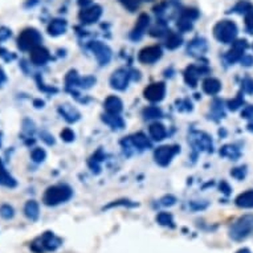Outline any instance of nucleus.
<instances>
[{"label": "nucleus", "instance_id": "1", "mask_svg": "<svg viewBox=\"0 0 253 253\" xmlns=\"http://www.w3.org/2000/svg\"><path fill=\"white\" fill-rule=\"evenodd\" d=\"M72 195H73V191L67 184L48 187L46 191L44 192V196H42V203L48 207H56L58 204L67 203L68 200L72 198Z\"/></svg>", "mask_w": 253, "mask_h": 253}, {"label": "nucleus", "instance_id": "2", "mask_svg": "<svg viewBox=\"0 0 253 253\" xmlns=\"http://www.w3.org/2000/svg\"><path fill=\"white\" fill-rule=\"evenodd\" d=\"M62 244V240L52 231H46L31 243V251L34 253H48L57 251Z\"/></svg>", "mask_w": 253, "mask_h": 253}, {"label": "nucleus", "instance_id": "3", "mask_svg": "<svg viewBox=\"0 0 253 253\" xmlns=\"http://www.w3.org/2000/svg\"><path fill=\"white\" fill-rule=\"evenodd\" d=\"M253 235V215H243L231 225L229 237L233 241H244Z\"/></svg>", "mask_w": 253, "mask_h": 253}, {"label": "nucleus", "instance_id": "4", "mask_svg": "<svg viewBox=\"0 0 253 253\" xmlns=\"http://www.w3.org/2000/svg\"><path fill=\"white\" fill-rule=\"evenodd\" d=\"M239 29L232 20H220L213 27V36L217 42L223 44H229L236 40Z\"/></svg>", "mask_w": 253, "mask_h": 253}, {"label": "nucleus", "instance_id": "5", "mask_svg": "<svg viewBox=\"0 0 253 253\" xmlns=\"http://www.w3.org/2000/svg\"><path fill=\"white\" fill-rule=\"evenodd\" d=\"M40 42H42V35L35 28H25L17 39V46L24 52L27 50L31 52L34 48L40 45Z\"/></svg>", "mask_w": 253, "mask_h": 253}, {"label": "nucleus", "instance_id": "6", "mask_svg": "<svg viewBox=\"0 0 253 253\" xmlns=\"http://www.w3.org/2000/svg\"><path fill=\"white\" fill-rule=\"evenodd\" d=\"M178 146H161L154 151V159L159 166H167L178 154Z\"/></svg>", "mask_w": 253, "mask_h": 253}, {"label": "nucleus", "instance_id": "7", "mask_svg": "<svg viewBox=\"0 0 253 253\" xmlns=\"http://www.w3.org/2000/svg\"><path fill=\"white\" fill-rule=\"evenodd\" d=\"M143 96L150 102H161L166 96V85L165 83L150 84L143 91Z\"/></svg>", "mask_w": 253, "mask_h": 253}, {"label": "nucleus", "instance_id": "8", "mask_svg": "<svg viewBox=\"0 0 253 253\" xmlns=\"http://www.w3.org/2000/svg\"><path fill=\"white\" fill-rule=\"evenodd\" d=\"M101 15H102V8L100 5L91 4L89 7H84L83 11L80 12L79 17L83 24H94V23L100 20Z\"/></svg>", "mask_w": 253, "mask_h": 253}, {"label": "nucleus", "instance_id": "9", "mask_svg": "<svg viewBox=\"0 0 253 253\" xmlns=\"http://www.w3.org/2000/svg\"><path fill=\"white\" fill-rule=\"evenodd\" d=\"M130 73L127 69L125 68H120L117 69L114 73L110 77V85H112L113 89L116 90H125L127 85H129V80H130Z\"/></svg>", "mask_w": 253, "mask_h": 253}, {"label": "nucleus", "instance_id": "10", "mask_svg": "<svg viewBox=\"0 0 253 253\" xmlns=\"http://www.w3.org/2000/svg\"><path fill=\"white\" fill-rule=\"evenodd\" d=\"M162 48L159 45L146 46L138 54V60L142 64H154V62H157L159 58L162 57Z\"/></svg>", "mask_w": 253, "mask_h": 253}, {"label": "nucleus", "instance_id": "11", "mask_svg": "<svg viewBox=\"0 0 253 253\" xmlns=\"http://www.w3.org/2000/svg\"><path fill=\"white\" fill-rule=\"evenodd\" d=\"M90 49L93 50V53L96 56L97 61H98L100 65H106V64H109L110 58H112V49L106 44L101 42H91Z\"/></svg>", "mask_w": 253, "mask_h": 253}, {"label": "nucleus", "instance_id": "12", "mask_svg": "<svg viewBox=\"0 0 253 253\" xmlns=\"http://www.w3.org/2000/svg\"><path fill=\"white\" fill-rule=\"evenodd\" d=\"M247 40H237V42H233L232 49L229 50L228 54H227V61L228 62H236L239 60H241V57L244 56V50L247 49Z\"/></svg>", "mask_w": 253, "mask_h": 253}, {"label": "nucleus", "instance_id": "13", "mask_svg": "<svg viewBox=\"0 0 253 253\" xmlns=\"http://www.w3.org/2000/svg\"><path fill=\"white\" fill-rule=\"evenodd\" d=\"M150 25V16L147 13H141L139 17H138L137 24H135V28H134L133 34H131V39L133 40H139L142 38V35L145 34V31L147 29V27Z\"/></svg>", "mask_w": 253, "mask_h": 253}, {"label": "nucleus", "instance_id": "14", "mask_svg": "<svg viewBox=\"0 0 253 253\" xmlns=\"http://www.w3.org/2000/svg\"><path fill=\"white\" fill-rule=\"evenodd\" d=\"M48 60H49V52L42 45L31 50V61L34 62L35 65H44L48 62Z\"/></svg>", "mask_w": 253, "mask_h": 253}, {"label": "nucleus", "instance_id": "15", "mask_svg": "<svg viewBox=\"0 0 253 253\" xmlns=\"http://www.w3.org/2000/svg\"><path fill=\"white\" fill-rule=\"evenodd\" d=\"M105 110L109 114H120L122 112V109H124V104H122V101L116 96H109L104 102Z\"/></svg>", "mask_w": 253, "mask_h": 253}, {"label": "nucleus", "instance_id": "16", "mask_svg": "<svg viewBox=\"0 0 253 253\" xmlns=\"http://www.w3.org/2000/svg\"><path fill=\"white\" fill-rule=\"evenodd\" d=\"M191 142L192 145L195 146V147H199L200 150H211L212 151V141L211 138L206 135L203 133H195L191 137Z\"/></svg>", "mask_w": 253, "mask_h": 253}, {"label": "nucleus", "instance_id": "17", "mask_svg": "<svg viewBox=\"0 0 253 253\" xmlns=\"http://www.w3.org/2000/svg\"><path fill=\"white\" fill-rule=\"evenodd\" d=\"M68 24L64 19H54L48 25V34L50 36H60L67 32Z\"/></svg>", "mask_w": 253, "mask_h": 253}, {"label": "nucleus", "instance_id": "18", "mask_svg": "<svg viewBox=\"0 0 253 253\" xmlns=\"http://www.w3.org/2000/svg\"><path fill=\"white\" fill-rule=\"evenodd\" d=\"M202 86H203L204 93H207L210 96H215V94H217L221 90V83H220L219 80L212 79V77H208V79L204 80Z\"/></svg>", "mask_w": 253, "mask_h": 253}, {"label": "nucleus", "instance_id": "19", "mask_svg": "<svg viewBox=\"0 0 253 253\" xmlns=\"http://www.w3.org/2000/svg\"><path fill=\"white\" fill-rule=\"evenodd\" d=\"M24 215L31 221H36L40 216V207H39L38 202H35V200L27 202L24 206Z\"/></svg>", "mask_w": 253, "mask_h": 253}, {"label": "nucleus", "instance_id": "20", "mask_svg": "<svg viewBox=\"0 0 253 253\" xmlns=\"http://www.w3.org/2000/svg\"><path fill=\"white\" fill-rule=\"evenodd\" d=\"M235 203L237 207L244 208V210L253 208V190H248V191L240 194L235 200Z\"/></svg>", "mask_w": 253, "mask_h": 253}, {"label": "nucleus", "instance_id": "21", "mask_svg": "<svg viewBox=\"0 0 253 253\" xmlns=\"http://www.w3.org/2000/svg\"><path fill=\"white\" fill-rule=\"evenodd\" d=\"M58 112L61 114L68 122H76V121L80 120V113L77 109H75L71 105H61L60 109H58Z\"/></svg>", "mask_w": 253, "mask_h": 253}, {"label": "nucleus", "instance_id": "22", "mask_svg": "<svg viewBox=\"0 0 253 253\" xmlns=\"http://www.w3.org/2000/svg\"><path fill=\"white\" fill-rule=\"evenodd\" d=\"M149 131L154 141H163L167 135L166 127L162 124H159V122H154V124L150 125Z\"/></svg>", "mask_w": 253, "mask_h": 253}, {"label": "nucleus", "instance_id": "23", "mask_svg": "<svg viewBox=\"0 0 253 253\" xmlns=\"http://www.w3.org/2000/svg\"><path fill=\"white\" fill-rule=\"evenodd\" d=\"M207 49V42L204 39H195L190 42L188 45V53H191L192 56H196V54H202L206 52Z\"/></svg>", "mask_w": 253, "mask_h": 253}, {"label": "nucleus", "instance_id": "24", "mask_svg": "<svg viewBox=\"0 0 253 253\" xmlns=\"http://www.w3.org/2000/svg\"><path fill=\"white\" fill-rule=\"evenodd\" d=\"M102 121H104L105 124H108L109 126H112L113 129H124L125 126V122L124 120L121 118L120 114H109V113H106V114H104L102 116Z\"/></svg>", "mask_w": 253, "mask_h": 253}, {"label": "nucleus", "instance_id": "25", "mask_svg": "<svg viewBox=\"0 0 253 253\" xmlns=\"http://www.w3.org/2000/svg\"><path fill=\"white\" fill-rule=\"evenodd\" d=\"M202 73V69H198L196 67H188L184 72V80L186 83L190 85V86L195 87L196 84H198V80H199V76Z\"/></svg>", "mask_w": 253, "mask_h": 253}, {"label": "nucleus", "instance_id": "26", "mask_svg": "<svg viewBox=\"0 0 253 253\" xmlns=\"http://www.w3.org/2000/svg\"><path fill=\"white\" fill-rule=\"evenodd\" d=\"M0 186L5 187H15L16 186V180L9 175V172L5 170L4 165L0 159Z\"/></svg>", "mask_w": 253, "mask_h": 253}, {"label": "nucleus", "instance_id": "27", "mask_svg": "<svg viewBox=\"0 0 253 253\" xmlns=\"http://www.w3.org/2000/svg\"><path fill=\"white\" fill-rule=\"evenodd\" d=\"M130 141H131V143H133L135 147H138L139 150L150 149V147H151V143H150L149 138L146 137L143 133L134 134L133 137L130 138Z\"/></svg>", "mask_w": 253, "mask_h": 253}, {"label": "nucleus", "instance_id": "28", "mask_svg": "<svg viewBox=\"0 0 253 253\" xmlns=\"http://www.w3.org/2000/svg\"><path fill=\"white\" fill-rule=\"evenodd\" d=\"M183 39L182 36L176 32H169L166 38V46L169 49H176L182 45Z\"/></svg>", "mask_w": 253, "mask_h": 253}, {"label": "nucleus", "instance_id": "29", "mask_svg": "<svg viewBox=\"0 0 253 253\" xmlns=\"http://www.w3.org/2000/svg\"><path fill=\"white\" fill-rule=\"evenodd\" d=\"M157 221L158 224L163 225V227H170V228H174V217L169 212H159L157 215Z\"/></svg>", "mask_w": 253, "mask_h": 253}, {"label": "nucleus", "instance_id": "30", "mask_svg": "<svg viewBox=\"0 0 253 253\" xmlns=\"http://www.w3.org/2000/svg\"><path fill=\"white\" fill-rule=\"evenodd\" d=\"M163 116V113L158 106H147L143 110V117L146 120H158Z\"/></svg>", "mask_w": 253, "mask_h": 253}, {"label": "nucleus", "instance_id": "31", "mask_svg": "<svg viewBox=\"0 0 253 253\" xmlns=\"http://www.w3.org/2000/svg\"><path fill=\"white\" fill-rule=\"evenodd\" d=\"M220 154H221L223 157L231 158L233 161H236L237 158L240 157V153H239V150H237L235 146H224V147L221 149V151H220Z\"/></svg>", "mask_w": 253, "mask_h": 253}, {"label": "nucleus", "instance_id": "32", "mask_svg": "<svg viewBox=\"0 0 253 253\" xmlns=\"http://www.w3.org/2000/svg\"><path fill=\"white\" fill-rule=\"evenodd\" d=\"M0 216L5 220L12 219L15 216V210L9 204H3V206H0Z\"/></svg>", "mask_w": 253, "mask_h": 253}, {"label": "nucleus", "instance_id": "33", "mask_svg": "<svg viewBox=\"0 0 253 253\" xmlns=\"http://www.w3.org/2000/svg\"><path fill=\"white\" fill-rule=\"evenodd\" d=\"M192 23H194V21L180 15V17H179V20H178L179 31H182V32H187V31H190V29L192 28Z\"/></svg>", "mask_w": 253, "mask_h": 253}, {"label": "nucleus", "instance_id": "34", "mask_svg": "<svg viewBox=\"0 0 253 253\" xmlns=\"http://www.w3.org/2000/svg\"><path fill=\"white\" fill-rule=\"evenodd\" d=\"M118 1L130 12H135L139 7V0H118Z\"/></svg>", "mask_w": 253, "mask_h": 253}, {"label": "nucleus", "instance_id": "35", "mask_svg": "<svg viewBox=\"0 0 253 253\" xmlns=\"http://www.w3.org/2000/svg\"><path fill=\"white\" fill-rule=\"evenodd\" d=\"M31 157H32V161H34V162L42 163V161L45 159L46 153L42 149H40V147H36V149L32 151V154H31Z\"/></svg>", "mask_w": 253, "mask_h": 253}, {"label": "nucleus", "instance_id": "36", "mask_svg": "<svg viewBox=\"0 0 253 253\" xmlns=\"http://www.w3.org/2000/svg\"><path fill=\"white\" fill-rule=\"evenodd\" d=\"M77 84H80L79 76H77V73H76L75 71H71L67 76V85L71 87V86H75V85H77Z\"/></svg>", "mask_w": 253, "mask_h": 253}, {"label": "nucleus", "instance_id": "37", "mask_svg": "<svg viewBox=\"0 0 253 253\" xmlns=\"http://www.w3.org/2000/svg\"><path fill=\"white\" fill-rule=\"evenodd\" d=\"M182 16L187 17V19H190V20L194 21L199 17V12H198V9L195 8H187L182 12Z\"/></svg>", "mask_w": 253, "mask_h": 253}, {"label": "nucleus", "instance_id": "38", "mask_svg": "<svg viewBox=\"0 0 253 253\" xmlns=\"http://www.w3.org/2000/svg\"><path fill=\"white\" fill-rule=\"evenodd\" d=\"M253 7L251 4H249V3H247V1H240V3H239V4L236 5V7H235V11H236L237 13H241V15H243V13H247L249 11V9H252Z\"/></svg>", "mask_w": 253, "mask_h": 253}, {"label": "nucleus", "instance_id": "39", "mask_svg": "<svg viewBox=\"0 0 253 253\" xmlns=\"http://www.w3.org/2000/svg\"><path fill=\"white\" fill-rule=\"evenodd\" d=\"M245 27L249 32H253V8L249 9L248 12L245 13Z\"/></svg>", "mask_w": 253, "mask_h": 253}, {"label": "nucleus", "instance_id": "40", "mask_svg": "<svg viewBox=\"0 0 253 253\" xmlns=\"http://www.w3.org/2000/svg\"><path fill=\"white\" fill-rule=\"evenodd\" d=\"M243 102H244V100L241 98V94H239L235 100L229 101L228 108L231 109V110H237L240 106H243Z\"/></svg>", "mask_w": 253, "mask_h": 253}, {"label": "nucleus", "instance_id": "41", "mask_svg": "<svg viewBox=\"0 0 253 253\" xmlns=\"http://www.w3.org/2000/svg\"><path fill=\"white\" fill-rule=\"evenodd\" d=\"M61 139L65 142H73L75 141V133L71 129H64L61 131Z\"/></svg>", "mask_w": 253, "mask_h": 253}, {"label": "nucleus", "instance_id": "42", "mask_svg": "<svg viewBox=\"0 0 253 253\" xmlns=\"http://www.w3.org/2000/svg\"><path fill=\"white\" fill-rule=\"evenodd\" d=\"M243 90L248 94H253V79H245L243 81Z\"/></svg>", "mask_w": 253, "mask_h": 253}, {"label": "nucleus", "instance_id": "43", "mask_svg": "<svg viewBox=\"0 0 253 253\" xmlns=\"http://www.w3.org/2000/svg\"><path fill=\"white\" fill-rule=\"evenodd\" d=\"M241 117H243V118H245V120L253 121V106L252 105L245 106V108L243 109V112H241Z\"/></svg>", "mask_w": 253, "mask_h": 253}, {"label": "nucleus", "instance_id": "44", "mask_svg": "<svg viewBox=\"0 0 253 253\" xmlns=\"http://www.w3.org/2000/svg\"><path fill=\"white\" fill-rule=\"evenodd\" d=\"M245 174H247L245 167H237V169H233V170L231 171V175L237 179H243L245 176Z\"/></svg>", "mask_w": 253, "mask_h": 253}, {"label": "nucleus", "instance_id": "45", "mask_svg": "<svg viewBox=\"0 0 253 253\" xmlns=\"http://www.w3.org/2000/svg\"><path fill=\"white\" fill-rule=\"evenodd\" d=\"M94 83H96V79H93V77H85V79L80 81L81 86L85 87V89H89V87H91V85H94Z\"/></svg>", "mask_w": 253, "mask_h": 253}, {"label": "nucleus", "instance_id": "46", "mask_svg": "<svg viewBox=\"0 0 253 253\" xmlns=\"http://www.w3.org/2000/svg\"><path fill=\"white\" fill-rule=\"evenodd\" d=\"M240 61L244 67H252L253 65V57L252 56H248V54H244Z\"/></svg>", "mask_w": 253, "mask_h": 253}, {"label": "nucleus", "instance_id": "47", "mask_svg": "<svg viewBox=\"0 0 253 253\" xmlns=\"http://www.w3.org/2000/svg\"><path fill=\"white\" fill-rule=\"evenodd\" d=\"M161 202H162V204L163 206H169V207H170V206H174L175 204V202H176V199H175L174 196H171V195H169V196H165V198H163L162 200H161Z\"/></svg>", "mask_w": 253, "mask_h": 253}, {"label": "nucleus", "instance_id": "48", "mask_svg": "<svg viewBox=\"0 0 253 253\" xmlns=\"http://www.w3.org/2000/svg\"><path fill=\"white\" fill-rule=\"evenodd\" d=\"M11 36V31L7 28H0V42H3V40H5L7 38H9Z\"/></svg>", "mask_w": 253, "mask_h": 253}, {"label": "nucleus", "instance_id": "49", "mask_svg": "<svg viewBox=\"0 0 253 253\" xmlns=\"http://www.w3.org/2000/svg\"><path fill=\"white\" fill-rule=\"evenodd\" d=\"M220 190L224 192L225 195H228L229 191H231V187H229L225 182H221V184H220Z\"/></svg>", "mask_w": 253, "mask_h": 253}, {"label": "nucleus", "instance_id": "50", "mask_svg": "<svg viewBox=\"0 0 253 253\" xmlns=\"http://www.w3.org/2000/svg\"><path fill=\"white\" fill-rule=\"evenodd\" d=\"M5 81V76H4V72L1 71V69H0V84L1 83H4Z\"/></svg>", "mask_w": 253, "mask_h": 253}, {"label": "nucleus", "instance_id": "51", "mask_svg": "<svg viewBox=\"0 0 253 253\" xmlns=\"http://www.w3.org/2000/svg\"><path fill=\"white\" fill-rule=\"evenodd\" d=\"M236 253H252V252H251L248 248H241V249H239Z\"/></svg>", "mask_w": 253, "mask_h": 253}, {"label": "nucleus", "instance_id": "52", "mask_svg": "<svg viewBox=\"0 0 253 253\" xmlns=\"http://www.w3.org/2000/svg\"><path fill=\"white\" fill-rule=\"evenodd\" d=\"M35 105H38L36 108H44V102L42 101H35Z\"/></svg>", "mask_w": 253, "mask_h": 253}, {"label": "nucleus", "instance_id": "53", "mask_svg": "<svg viewBox=\"0 0 253 253\" xmlns=\"http://www.w3.org/2000/svg\"><path fill=\"white\" fill-rule=\"evenodd\" d=\"M149 1H150V0H149Z\"/></svg>", "mask_w": 253, "mask_h": 253}]
</instances>
